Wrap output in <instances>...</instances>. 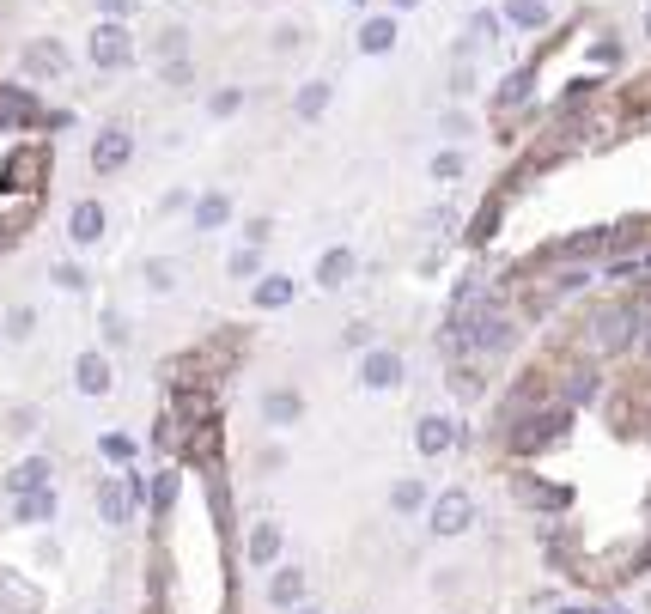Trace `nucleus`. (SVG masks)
I'll use <instances>...</instances> for the list:
<instances>
[{"mask_svg": "<svg viewBox=\"0 0 651 614\" xmlns=\"http://www.w3.org/2000/svg\"><path fill=\"white\" fill-rule=\"evenodd\" d=\"M639 311L633 304H609V311H591V323H585V347L591 353H627L633 347V335H639Z\"/></svg>", "mask_w": 651, "mask_h": 614, "instance_id": "f257e3e1", "label": "nucleus"}, {"mask_svg": "<svg viewBox=\"0 0 651 614\" xmlns=\"http://www.w3.org/2000/svg\"><path fill=\"white\" fill-rule=\"evenodd\" d=\"M43 171H49V146H19L7 165H0V189L13 195H37L43 189Z\"/></svg>", "mask_w": 651, "mask_h": 614, "instance_id": "f03ea898", "label": "nucleus"}, {"mask_svg": "<svg viewBox=\"0 0 651 614\" xmlns=\"http://www.w3.org/2000/svg\"><path fill=\"white\" fill-rule=\"evenodd\" d=\"M560 432H566V408L530 414V420H518V426H512V450H518V456H536V450H548Z\"/></svg>", "mask_w": 651, "mask_h": 614, "instance_id": "7ed1b4c3", "label": "nucleus"}, {"mask_svg": "<svg viewBox=\"0 0 651 614\" xmlns=\"http://www.w3.org/2000/svg\"><path fill=\"white\" fill-rule=\"evenodd\" d=\"M128 159H134V134H128V128H104V134L92 140V171H98V177L122 171Z\"/></svg>", "mask_w": 651, "mask_h": 614, "instance_id": "20e7f679", "label": "nucleus"}, {"mask_svg": "<svg viewBox=\"0 0 651 614\" xmlns=\"http://www.w3.org/2000/svg\"><path fill=\"white\" fill-rule=\"evenodd\" d=\"M92 61H98V67H128V61H134V43H128V25H116V19H104V25L92 31Z\"/></svg>", "mask_w": 651, "mask_h": 614, "instance_id": "39448f33", "label": "nucleus"}, {"mask_svg": "<svg viewBox=\"0 0 651 614\" xmlns=\"http://www.w3.org/2000/svg\"><path fill=\"white\" fill-rule=\"evenodd\" d=\"M475 523V505H469V493H445L439 505H432V529L439 535H463Z\"/></svg>", "mask_w": 651, "mask_h": 614, "instance_id": "423d86ee", "label": "nucleus"}, {"mask_svg": "<svg viewBox=\"0 0 651 614\" xmlns=\"http://www.w3.org/2000/svg\"><path fill=\"white\" fill-rule=\"evenodd\" d=\"M67 238H74V244H98L104 238V207L98 201H74V213H67Z\"/></svg>", "mask_w": 651, "mask_h": 614, "instance_id": "0eeeda50", "label": "nucleus"}, {"mask_svg": "<svg viewBox=\"0 0 651 614\" xmlns=\"http://www.w3.org/2000/svg\"><path fill=\"white\" fill-rule=\"evenodd\" d=\"M359 383H372V390H390V383H402V359L396 353H366V359H359Z\"/></svg>", "mask_w": 651, "mask_h": 614, "instance_id": "6e6552de", "label": "nucleus"}, {"mask_svg": "<svg viewBox=\"0 0 651 614\" xmlns=\"http://www.w3.org/2000/svg\"><path fill=\"white\" fill-rule=\"evenodd\" d=\"M414 444H420V456H445V450L457 444V426H451L445 414H426L420 432H414Z\"/></svg>", "mask_w": 651, "mask_h": 614, "instance_id": "1a4fd4ad", "label": "nucleus"}, {"mask_svg": "<svg viewBox=\"0 0 651 614\" xmlns=\"http://www.w3.org/2000/svg\"><path fill=\"white\" fill-rule=\"evenodd\" d=\"M67 67V49L61 43H49V37H37L31 49H25V73H37V80H55V73Z\"/></svg>", "mask_w": 651, "mask_h": 614, "instance_id": "9d476101", "label": "nucleus"}, {"mask_svg": "<svg viewBox=\"0 0 651 614\" xmlns=\"http://www.w3.org/2000/svg\"><path fill=\"white\" fill-rule=\"evenodd\" d=\"M347 280H353V250H329V256L317 262V286L335 292V286H347Z\"/></svg>", "mask_w": 651, "mask_h": 614, "instance_id": "9b49d317", "label": "nucleus"}, {"mask_svg": "<svg viewBox=\"0 0 651 614\" xmlns=\"http://www.w3.org/2000/svg\"><path fill=\"white\" fill-rule=\"evenodd\" d=\"M74 377H80V390H86V396H104V390H110V365H104V353H80Z\"/></svg>", "mask_w": 651, "mask_h": 614, "instance_id": "f8f14e48", "label": "nucleus"}, {"mask_svg": "<svg viewBox=\"0 0 651 614\" xmlns=\"http://www.w3.org/2000/svg\"><path fill=\"white\" fill-rule=\"evenodd\" d=\"M232 219V195H201L195 201V232H220Z\"/></svg>", "mask_w": 651, "mask_h": 614, "instance_id": "ddd939ff", "label": "nucleus"}, {"mask_svg": "<svg viewBox=\"0 0 651 614\" xmlns=\"http://www.w3.org/2000/svg\"><path fill=\"white\" fill-rule=\"evenodd\" d=\"M262 414H268L274 426H293V420L305 414V402H299L293 390H268V396H262Z\"/></svg>", "mask_w": 651, "mask_h": 614, "instance_id": "4468645a", "label": "nucleus"}, {"mask_svg": "<svg viewBox=\"0 0 651 614\" xmlns=\"http://www.w3.org/2000/svg\"><path fill=\"white\" fill-rule=\"evenodd\" d=\"M621 244V232H578V238H566L554 256H597V250H615Z\"/></svg>", "mask_w": 651, "mask_h": 614, "instance_id": "2eb2a0df", "label": "nucleus"}, {"mask_svg": "<svg viewBox=\"0 0 651 614\" xmlns=\"http://www.w3.org/2000/svg\"><path fill=\"white\" fill-rule=\"evenodd\" d=\"M31 116H37L31 92H13V86H0V128H13V122H31Z\"/></svg>", "mask_w": 651, "mask_h": 614, "instance_id": "dca6fc26", "label": "nucleus"}, {"mask_svg": "<svg viewBox=\"0 0 651 614\" xmlns=\"http://www.w3.org/2000/svg\"><path fill=\"white\" fill-rule=\"evenodd\" d=\"M359 49H366V55H390L396 49V19H372L366 31H359Z\"/></svg>", "mask_w": 651, "mask_h": 614, "instance_id": "f3484780", "label": "nucleus"}, {"mask_svg": "<svg viewBox=\"0 0 651 614\" xmlns=\"http://www.w3.org/2000/svg\"><path fill=\"white\" fill-rule=\"evenodd\" d=\"M7 487H13V493H31V487H49V463H43V456H31V463H19V469L7 475Z\"/></svg>", "mask_w": 651, "mask_h": 614, "instance_id": "a211bd4d", "label": "nucleus"}, {"mask_svg": "<svg viewBox=\"0 0 651 614\" xmlns=\"http://www.w3.org/2000/svg\"><path fill=\"white\" fill-rule=\"evenodd\" d=\"M505 19L524 25V31H542V25H548V7H542V0H512V7H505Z\"/></svg>", "mask_w": 651, "mask_h": 614, "instance_id": "6ab92c4d", "label": "nucleus"}, {"mask_svg": "<svg viewBox=\"0 0 651 614\" xmlns=\"http://www.w3.org/2000/svg\"><path fill=\"white\" fill-rule=\"evenodd\" d=\"M329 98H335V92H329V86H323V80H311V86H305V92H299V104H293V110H299V116H305V122H317V116H323V110H329Z\"/></svg>", "mask_w": 651, "mask_h": 614, "instance_id": "aec40b11", "label": "nucleus"}, {"mask_svg": "<svg viewBox=\"0 0 651 614\" xmlns=\"http://www.w3.org/2000/svg\"><path fill=\"white\" fill-rule=\"evenodd\" d=\"M98 511H104V523H122V517H128V493H122V481H104V487H98Z\"/></svg>", "mask_w": 651, "mask_h": 614, "instance_id": "412c9836", "label": "nucleus"}, {"mask_svg": "<svg viewBox=\"0 0 651 614\" xmlns=\"http://www.w3.org/2000/svg\"><path fill=\"white\" fill-rule=\"evenodd\" d=\"M55 511V499H49V487H31V493H19V523H43Z\"/></svg>", "mask_w": 651, "mask_h": 614, "instance_id": "4be33fe9", "label": "nucleus"}, {"mask_svg": "<svg viewBox=\"0 0 651 614\" xmlns=\"http://www.w3.org/2000/svg\"><path fill=\"white\" fill-rule=\"evenodd\" d=\"M274 554H280V529H274V523H262V529L250 535V566H268Z\"/></svg>", "mask_w": 651, "mask_h": 614, "instance_id": "5701e85b", "label": "nucleus"}, {"mask_svg": "<svg viewBox=\"0 0 651 614\" xmlns=\"http://www.w3.org/2000/svg\"><path fill=\"white\" fill-rule=\"evenodd\" d=\"M286 298H293V280H280V274H268V280L256 286V304H262V311H280Z\"/></svg>", "mask_w": 651, "mask_h": 614, "instance_id": "b1692460", "label": "nucleus"}, {"mask_svg": "<svg viewBox=\"0 0 651 614\" xmlns=\"http://www.w3.org/2000/svg\"><path fill=\"white\" fill-rule=\"evenodd\" d=\"M518 499H524V505H554V511L566 505V493H560V487H542V481H518Z\"/></svg>", "mask_w": 651, "mask_h": 614, "instance_id": "393cba45", "label": "nucleus"}, {"mask_svg": "<svg viewBox=\"0 0 651 614\" xmlns=\"http://www.w3.org/2000/svg\"><path fill=\"white\" fill-rule=\"evenodd\" d=\"M268 596H274L280 608H286V602H299V596H305V572H280V578L268 584Z\"/></svg>", "mask_w": 651, "mask_h": 614, "instance_id": "a878e982", "label": "nucleus"}, {"mask_svg": "<svg viewBox=\"0 0 651 614\" xmlns=\"http://www.w3.org/2000/svg\"><path fill=\"white\" fill-rule=\"evenodd\" d=\"M469 171V159H463V152H439V159H432V177H439V183H457Z\"/></svg>", "mask_w": 651, "mask_h": 614, "instance_id": "bb28decb", "label": "nucleus"}, {"mask_svg": "<svg viewBox=\"0 0 651 614\" xmlns=\"http://www.w3.org/2000/svg\"><path fill=\"white\" fill-rule=\"evenodd\" d=\"M390 505H396V511H420V505H426V487H420V481H396Z\"/></svg>", "mask_w": 651, "mask_h": 614, "instance_id": "cd10ccee", "label": "nucleus"}, {"mask_svg": "<svg viewBox=\"0 0 651 614\" xmlns=\"http://www.w3.org/2000/svg\"><path fill=\"white\" fill-rule=\"evenodd\" d=\"M31 329H37V311H31V304H13V311H7V335H13V341H25Z\"/></svg>", "mask_w": 651, "mask_h": 614, "instance_id": "c85d7f7f", "label": "nucleus"}, {"mask_svg": "<svg viewBox=\"0 0 651 614\" xmlns=\"http://www.w3.org/2000/svg\"><path fill=\"white\" fill-rule=\"evenodd\" d=\"M524 98H530V67L505 80V92H499V110H512V104H524Z\"/></svg>", "mask_w": 651, "mask_h": 614, "instance_id": "c756f323", "label": "nucleus"}, {"mask_svg": "<svg viewBox=\"0 0 651 614\" xmlns=\"http://www.w3.org/2000/svg\"><path fill=\"white\" fill-rule=\"evenodd\" d=\"M566 396H572V402H591V396H597V371H572V377H566Z\"/></svg>", "mask_w": 651, "mask_h": 614, "instance_id": "7c9ffc66", "label": "nucleus"}, {"mask_svg": "<svg viewBox=\"0 0 651 614\" xmlns=\"http://www.w3.org/2000/svg\"><path fill=\"white\" fill-rule=\"evenodd\" d=\"M0 596H7V602H19L25 614H37V608H43V602H37V590H19V584H13L7 572H0Z\"/></svg>", "mask_w": 651, "mask_h": 614, "instance_id": "2f4dec72", "label": "nucleus"}, {"mask_svg": "<svg viewBox=\"0 0 651 614\" xmlns=\"http://www.w3.org/2000/svg\"><path fill=\"white\" fill-rule=\"evenodd\" d=\"M147 286H153V292H171V286H177V268H171V262H147Z\"/></svg>", "mask_w": 651, "mask_h": 614, "instance_id": "473e14b6", "label": "nucleus"}, {"mask_svg": "<svg viewBox=\"0 0 651 614\" xmlns=\"http://www.w3.org/2000/svg\"><path fill=\"white\" fill-rule=\"evenodd\" d=\"M98 329H104V347H128V329H122V317H116V311H104V317H98Z\"/></svg>", "mask_w": 651, "mask_h": 614, "instance_id": "72a5a7b5", "label": "nucleus"}, {"mask_svg": "<svg viewBox=\"0 0 651 614\" xmlns=\"http://www.w3.org/2000/svg\"><path fill=\"white\" fill-rule=\"evenodd\" d=\"M493 219H499V201H487L481 213H475V225H469V238L481 244V238H493Z\"/></svg>", "mask_w": 651, "mask_h": 614, "instance_id": "f704fd0d", "label": "nucleus"}, {"mask_svg": "<svg viewBox=\"0 0 651 614\" xmlns=\"http://www.w3.org/2000/svg\"><path fill=\"white\" fill-rule=\"evenodd\" d=\"M49 280H55V286H67V292H80V286H86V274H80L74 262H61V268H49Z\"/></svg>", "mask_w": 651, "mask_h": 614, "instance_id": "c9c22d12", "label": "nucleus"}, {"mask_svg": "<svg viewBox=\"0 0 651 614\" xmlns=\"http://www.w3.org/2000/svg\"><path fill=\"white\" fill-rule=\"evenodd\" d=\"M451 390H457V396H463V402H469V396H481V377H475V371H463V365H457V371H451Z\"/></svg>", "mask_w": 651, "mask_h": 614, "instance_id": "e433bc0d", "label": "nucleus"}, {"mask_svg": "<svg viewBox=\"0 0 651 614\" xmlns=\"http://www.w3.org/2000/svg\"><path fill=\"white\" fill-rule=\"evenodd\" d=\"M493 31H499V19H493V13H481V19L469 25V43L481 49V43H493Z\"/></svg>", "mask_w": 651, "mask_h": 614, "instance_id": "4c0bfd02", "label": "nucleus"}, {"mask_svg": "<svg viewBox=\"0 0 651 614\" xmlns=\"http://www.w3.org/2000/svg\"><path fill=\"white\" fill-rule=\"evenodd\" d=\"M153 505H159V511H171V505H177V475H159V487H153Z\"/></svg>", "mask_w": 651, "mask_h": 614, "instance_id": "58836bf2", "label": "nucleus"}, {"mask_svg": "<svg viewBox=\"0 0 651 614\" xmlns=\"http://www.w3.org/2000/svg\"><path fill=\"white\" fill-rule=\"evenodd\" d=\"M104 456H110V463H128V456H134V444H128V438H116V432H110V438H104Z\"/></svg>", "mask_w": 651, "mask_h": 614, "instance_id": "ea45409f", "label": "nucleus"}, {"mask_svg": "<svg viewBox=\"0 0 651 614\" xmlns=\"http://www.w3.org/2000/svg\"><path fill=\"white\" fill-rule=\"evenodd\" d=\"M7 426H13V432H37V408H13Z\"/></svg>", "mask_w": 651, "mask_h": 614, "instance_id": "a19ab883", "label": "nucleus"}, {"mask_svg": "<svg viewBox=\"0 0 651 614\" xmlns=\"http://www.w3.org/2000/svg\"><path fill=\"white\" fill-rule=\"evenodd\" d=\"M238 104H244V92H220V98H213V104H207V110H213V116H232V110H238Z\"/></svg>", "mask_w": 651, "mask_h": 614, "instance_id": "79ce46f5", "label": "nucleus"}, {"mask_svg": "<svg viewBox=\"0 0 651 614\" xmlns=\"http://www.w3.org/2000/svg\"><path fill=\"white\" fill-rule=\"evenodd\" d=\"M274 49H280V55H293V49H299V31H293V25H280V31H274Z\"/></svg>", "mask_w": 651, "mask_h": 614, "instance_id": "37998d69", "label": "nucleus"}, {"mask_svg": "<svg viewBox=\"0 0 651 614\" xmlns=\"http://www.w3.org/2000/svg\"><path fill=\"white\" fill-rule=\"evenodd\" d=\"M159 55H165V61H177V55H183V31H165V43H159Z\"/></svg>", "mask_w": 651, "mask_h": 614, "instance_id": "c03bdc74", "label": "nucleus"}, {"mask_svg": "<svg viewBox=\"0 0 651 614\" xmlns=\"http://www.w3.org/2000/svg\"><path fill=\"white\" fill-rule=\"evenodd\" d=\"M232 274H256V250H238L232 256Z\"/></svg>", "mask_w": 651, "mask_h": 614, "instance_id": "a18cd8bd", "label": "nucleus"}, {"mask_svg": "<svg viewBox=\"0 0 651 614\" xmlns=\"http://www.w3.org/2000/svg\"><path fill=\"white\" fill-rule=\"evenodd\" d=\"M98 7H104L110 19H128V7H134V0H98Z\"/></svg>", "mask_w": 651, "mask_h": 614, "instance_id": "49530a36", "label": "nucleus"}, {"mask_svg": "<svg viewBox=\"0 0 651 614\" xmlns=\"http://www.w3.org/2000/svg\"><path fill=\"white\" fill-rule=\"evenodd\" d=\"M633 341H639V353H645V359H651V317H645V323H639V335H633Z\"/></svg>", "mask_w": 651, "mask_h": 614, "instance_id": "de8ad7c7", "label": "nucleus"}, {"mask_svg": "<svg viewBox=\"0 0 651 614\" xmlns=\"http://www.w3.org/2000/svg\"><path fill=\"white\" fill-rule=\"evenodd\" d=\"M13 244V219H0V250H7Z\"/></svg>", "mask_w": 651, "mask_h": 614, "instance_id": "09e8293b", "label": "nucleus"}, {"mask_svg": "<svg viewBox=\"0 0 651 614\" xmlns=\"http://www.w3.org/2000/svg\"><path fill=\"white\" fill-rule=\"evenodd\" d=\"M396 7H402V13H408V7H420V0H396Z\"/></svg>", "mask_w": 651, "mask_h": 614, "instance_id": "8fccbe9b", "label": "nucleus"}, {"mask_svg": "<svg viewBox=\"0 0 651 614\" xmlns=\"http://www.w3.org/2000/svg\"><path fill=\"white\" fill-rule=\"evenodd\" d=\"M645 37H651V13H645Z\"/></svg>", "mask_w": 651, "mask_h": 614, "instance_id": "3c124183", "label": "nucleus"}, {"mask_svg": "<svg viewBox=\"0 0 651 614\" xmlns=\"http://www.w3.org/2000/svg\"><path fill=\"white\" fill-rule=\"evenodd\" d=\"M299 614H317V608H299Z\"/></svg>", "mask_w": 651, "mask_h": 614, "instance_id": "603ef678", "label": "nucleus"}]
</instances>
